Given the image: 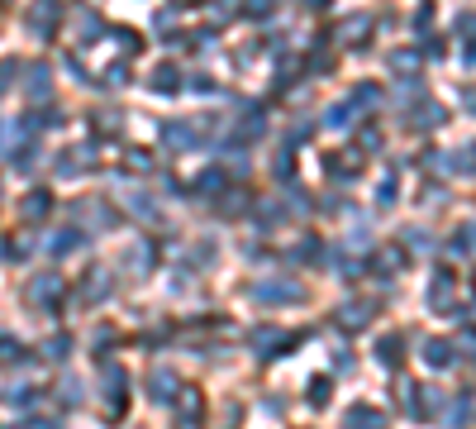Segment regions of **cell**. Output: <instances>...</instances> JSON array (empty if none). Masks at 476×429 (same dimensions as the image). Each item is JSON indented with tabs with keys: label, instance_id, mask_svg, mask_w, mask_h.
<instances>
[{
	"label": "cell",
	"instance_id": "6da1fadb",
	"mask_svg": "<svg viewBox=\"0 0 476 429\" xmlns=\"http://www.w3.org/2000/svg\"><path fill=\"white\" fill-rule=\"evenodd\" d=\"M176 429H200L205 420V396L195 391V386H176Z\"/></svg>",
	"mask_w": 476,
	"mask_h": 429
},
{
	"label": "cell",
	"instance_id": "7a4b0ae2",
	"mask_svg": "<svg viewBox=\"0 0 476 429\" xmlns=\"http://www.w3.org/2000/svg\"><path fill=\"white\" fill-rule=\"evenodd\" d=\"M301 344V334H286V329H257L253 334V349L262 363H271V358H281V353H291Z\"/></svg>",
	"mask_w": 476,
	"mask_h": 429
},
{
	"label": "cell",
	"instance_id": "3957f363",
	"mask_svg": "<svg viewBox=\"0 0 476 429\" xmlns=\"http://www.w3.org/2000/svg\"><path fill=\"white\" fill-rule=\"evenodd\" d=\"M253 301H262V305H301L305 291L291 286V282H262V286H253Z\"/></svg>",
	"mask_w": 476,
	"mask_h": 429
},
{
	"label": "cell",
	"instance_id": "277c9868",
	"mask_svg": "<svg viewBox=\"0 0 476 429\" xmlns=\"http://www.w3.org/2000/svg\"><path fill=\"white\" fill-rule=\"evenodd\" d=\"M176 372L172 367H158V372H148V401H158V406H172V396H176Z\"/></svg>",
	"mask_w": 476,
	"mask_h": 429
},
{
	"label": "cell",
	"instance_id": "5b68a950",
	"mask_svg": "<svg viewBox=\"0 0 476 429\" xmlns=\"http://www.w3.org/2000/svg\"><path fill=\"white\" fill-rule=\"evenodd\" d=\"M377 310H381L377 301H343V305H338V324H348V329H367Z\"/></svg>",
	"mask_w": 476,
	"mask_h": 429
},
{
	"label": "cell",
	"instance_id": "8992f818",
	"mask_svg": "<svg viewBox=\"0 0 476 429\" xmlns=\"http://www.w3.org/2000/svg\"><path fill=\"white\" fill-rule=\"evenodd\" d=\"M343 429H386V411H377V406H348L343 411Z\"/></svg>",
	"mask_w": 476,
	"mask_h": 429
},
{
	"label": "cell",
	"instance_id": "52a82bcc",
	"mask_svg": "<svg viewBox=\"0 0 476 429\" xmlns=\"http://www.w3.org/2000/svg\"><path fill=\"white\" fill-rule=\"evenodd\" d=\"M443 401H448V396H443ZM438 411H443V425H448V429H467V425H472V391L453 396L448 406H438Z\"/></svg>",
	"mask_w": 476,
	"mask_h": 429
},
{
	"label": "cell",
	"instance_id": "ba28073f",
	"mask_svg": "<svg viewBox=\"0 0 476 429\" xmlns=\"http://www.w3.org/2000/svg\"><path fill=\"white\" fill-rule=\"evenodd\" d=\"M63 277H53V272H48V277H33V286H29V301H38V305H58L63 301Z\"/></svg>",
	"mask_w": 476,
	"mask_h": 429
},
{
	"label": "cell",
	"instance_id": "9c48e42d",
	"mask_svg": "<svg viewBox=\"0 0 476 429\" xmlns=\"http://www.w3.org/2000/svg\"><path fill=\"white\" fill-rule=\"evenodd\" d=\"M453 286H458V282H453V272L438 268V272H433V282H428V305H433V310H443V305L453 301Z\"/></svg>",
	"mask_w": 476,
	"mask_h": 429
},
{
	"label": "cell",
	"instance_id": "30bf717a",
	"mask_svg": "<svg viewBox=\"0 0 476 429\" xmlns=\"http://www.w3.org/2000/svg\"><path fill=\"white\" fill-rule=\"evenodd\" d=\"M400 406H405V415H410V420H424V386H414V381H405L400 377Z\"/></svg>",
	"mask_w": 476,
	"mask_h": 429
},
{
	"label": "cell",
	"instance_id": "8fae6325",
	"mask_svg": "<svg viewBox=\"0 0 476 429\" xmlns=\"http://www.w3.org/2000/svg\"><path fill=\"white\" fill-rule=\"evenodd\" d=\"M424 363L433 367V372L453 367V344H448V339H424Z\"/></svg>",
	"mask_w": 476,
	"mask_h": 429
},
{
	"label": "cell",
	"instance_id": "7c38bea8",
	"mask_svg": "<svg viewBox=\"0 0 476 429\" xmlns=\"http://www.w3.org/2000/svg\"><path fill=\"white\" fill-rule=\"evenodd\" d=\"M53 10H58V0H43V5H33L29 29L38 33V38H48V33H53V24H58V15H53Z\"/></svg>",
	"mask_w": 476,
	"mask_h": 429
},
{
	"label": "cell",
	"instance_id": "4fadbf2b",
	"mask_svg": "<svg viewBox=\"0 0 476 429\" xmlns=\"http://www.w3.org/2000/svg\"><path fill=\"white\" fill-rule=\"evenodd\" d=\"M400 268H405V253H400L396 243H381V253H377V272H381V282H386V277H396Z\"/></svg>",
	"mask_w": 476,
	"mask_h": 429
},
{
	"label": "cell",
	"instance_id": "5bb4252c",
	"mask_svg": "<svg viewBox=\"0 0 476 429\" xmlns=\"http://www.w3.org/2000/svg\"><path fill=\"white\" fill-rule=\"evenodd\" d=\"M400 334H386V339H377V363L381 367H400Z\"/></svg>",
	"mask_w": 476,
	"mask_h": 429
},
{
	"label": "cell",
	"instance_id": "9a60e30c",
	"mask_svg": "<svg viewBox=\"0 0 476 429\" xmlns=\"http://www.w3.org/2000/svg\"><path fill=\"white\" fill-rule=\"evenodd\" d=\"M372 33V15H348L343 19V43H367Z\"/></svg>",
	"mask_w": 476,
	"mask_h": 429
},
{
	"label": "cell",
	"instance_id": "2e32d148",
	"mask_svg": "<svg viewBox=\"0 0 476 429\" xmlns=\"http://www.w3.org/2000/svg\"><path fill=\"white\" fill-rule=\"evenodd\" d=\"M100 381H105V401H110V396H124V367H119V363H105V367H100Z\"/></svg>",
	"mask_w": 476,
	"mask_h": 429
},
{
	"label": "cell",
	"instance_id": "e0dca14e",
	"mask_svg": "<svg viewBox=\"0 0 476 429\" xmlns=\"http://www.w3.org/2000/svg\"><path fill=\"white\" fill-rule=\"evenodd\" d=\"M48 206H53V196H48V191H29V196H24V220H43L48 215Z\"/></svg>",
	"mask_w": 476,
	"mask_h": 429
},
{
	"label": "cell",
	"instance_id": "ac0fdd59",
	"mask_svg": "<svg viewBox=\"0 0 476 429\" xmlns=\"http://www.w3.org/2000/svg\"><path fill=\"white\" fill-rule=\"evenodd\" d=\"M72 248H81V229H63V234H53V243H48L53 258H67Z\"/></svg>",
	"mask_w": 476,
	"mask_h": 429
},
{
	"label": "cell",
	"instance_id": "d6986e66",
	"mask_svg": "<svg viewBox=\"0 0 476 429\" xmlns=\"http://www.w3.org/2000/svg\"><path fill=\"white\" fill-rule=\"evenodd\" d=\"M162 139H167V148L186 153L190 143H195V129H190V125H167V134H162Z\"/></svg>",
	"mask_w": 476,
	"mask_h": 429
},
{
	"label": "cell",
	"instance_id": "ffe728a7",
	"mask_svg": "<svg viewBox=\"0 0 476 429\" xmlns=\"http://www.w3.org/2000/svg\"><path fill=\"white\" fill-rule=\"evenodd\" d=\"M105 291H110V272H91L86 286H81V301H100Z\"/></svg>",
	"mask_w": 476,
	"mask_h": 429
},
{
	"label": "cell",
	"instance_id": "44dd1931",
	"mask_svg": "<svg viewBox=\"0 0 476 429\" xmlns=\"http://www.w3.org/2000/svg\"><path fill=\"white\" fill-rule=\"evenodd\" d=\"M324 167H329V176H357V153H333Z\"/></svg>",
	"mask_w": 476,
	"mask_h": 429
},
{
	"label": "cell",
	"instance_id": "7402d4cb",
	"mask_svg": "<svg viewBox=\"0 0 476 429\" xmlns=\"http://www.w3.org/2000/svg\"><path fill=\"white\" fill-rule=\"evenodd\" d=\"M148 81H153V86H158L162 95H172L176 86H181V77H176V67H167V63H162V67H158V72H153Z\"/></svg>",
	"mask_w": 476,
	"mask_h": 429
},
{
	"label": "cell",
	"instance_id": "603a6c76",
	"mask_svg": "<svg viewBox=\"0 0 476 429\" xmlns=\"http://www.w3.org/2000/svg\"><path fill=\"white\" fill-rule=\"evenodd\" d=\"M391 72H400V77H410V72H419V53H391Z\"/></svg>",
	"mask_w": 476,
	"mask_h": 429
},
{
	"label": "cell",
	"instance_id": "cb8c5ba5",
	"mask_svg": "<svg viewBox=\"0 0 476 429\" xmlns=\"http://www.w3.org/2000/svg\"><path fill=\"white\" fill-rule=\"evenodd\" d=\"M448 253H453V258H467V253H472V224H462L458 234H453V243H448Z\"/></svg>",
	"mask_w": 476,
	"mask_h": 429
},
{
	"label": "cell",
	"instance_id": "d4e9b609",
	"mask_svg": "<svg viewBox=\"0 0 476 429\" xmlns=\"http://www.w3.org/2000/svg\"><path fill=\"white\" fill-rule=\"evenodd\" d=\"M29 95L33 100H48V67H33L29 72Z\"/></svg>",
	"mask_w": 476,
	"mask_h": 429
},
{
	"label": "cell",
	"instance_id": "484cf974",
	"mask_svg": "<svg viewBox=\"0 0 476 429\" xmlns=\"http://www.w3.org/2000/svg\"><path fill=\"white\" fill-rule=\"evenodd\" d=\"M377 100H381V91H377V86H372V81H362V86L352 91V105H362V110H372Z\"/></svg>",
	"mask_w": 476,
	"mask_h": 429
},
{
	"label": "cell",
	"instance_id": "4316f807",
	"mask_svg": "<svg viewBox=\"0 0 476 429\" xmlns=\"http://www.w3.org/2000/svg\"><path fill=\"white\" fill-rule=\"evenodd\" d=\"M310 406H315V411H324V406H329V377H315V381H310Z\"/></svg>",
	"mask_w": 476,
	"mask_h": 429
},
{
	"label": "cell",
	"instance_id": "83f0119b",
	"mask_svg": "<svg viewBox=\"0 0 476 429\" xmlns=\"http://www.w3.org/2000/svg\"><path fill=\"white\" fill-rule=\"evenodd\" d=\"M291 258H296V263H315V258H319V238H315V234H305V238H301V248H296Z\"/></svg>",
	"mask_w": 476,
	"mask_h": 429
},
{
	"label": "cell",
	"instance_id": "f1b7e54d",
	"mask_svg": "<svg viewBox=\"0 0 476 429\" xmlns=\"http://www.w3.org/2000/svg\"><path fill=\"white\" fill-rule=\"evenodd\" d=\"M77 33L81 38H95V33H100V24H95L91 10H77Z\"/></svg>",
	"mask_w": 476,
	"mask_h": 429
},
{
	"label": "cell",
	"instance_id": "f546056e",
	"mask_svg": "<svg viewBox=\"0 0 476 429\" xmlns=\"http://www.w3.org/2000/svg\"><path fill=\"white\" fill-rule=\"evenodd\" d=\"M129 167H134V172H153V153H143V148H129Z\"/></svg>",
	"mask_w": 476,
	"mask_h": 429
},
{
	"label": "cell",
	"instance_id": "4dcf8cb0",
	"mask_svg": "<svg viewBox=\"0 0 476 429\" xmlns=\"http://www.w3.org/2000/svg\"><path fill=\"white\" fill-rule=\"evenodd\" d=\"M67 353H72V339H67V334H58V339H48V358H58V363H63Z\"/></svg>",
	"mask_w": 476,
	"mask_h": 429
},
{
	"label": "cell",
	"instance_id": "1f68e13d",
	"mask_svg": "<svg viewBox=\"0 0 476 429\" xmlns=\"http://www.w3.org/2000/svg\"><path fill=\"white\" fill-rule=\"evenodd\" d=\"M377 201H381V206H391V201H396V176H391V172L381 176V186H377Z\"/></svg>",
	"mask_w": 476,
	"mask_h": 429
},
{
	"label": "cell",
	"instance_id": "d6a6232c",
	"mask_svg": "<svg viewBox=\"0 0 476 429\" xmlns=\"http://www.w3.org/2000/svg\"><path fill=\"white\" fill-rule=\"evenodd\" d=\"M243 10H248V19H267L271 15V0H243Z\"/></svg>",
	"mask_w": 476,
	"mask_h": 429
},
{
	"label": "cell",
	"instance_id": "836d02e7",
	"mask_svg": "<svg viewBox=\"0 0 476 429\" xmlns=\"http://www.w3.org/2000/svg\"><path fill=\"white\" fill-rule=\"evenodd\" d=\"M348 120H352V105H333L324 125H329V129H338V125H348Z\"/></svg>",
	"mask_w": 476,
	"mask_h": 429
},
{
	"label": "cell",
	"instance_id": "e575fe53",
	"mask_svg": "<svg viewBox=\"0 0 476 429\" xmlns=\"http://www.w3.org/2000/svg\"><path fill=\"white\" fill-rule=\"evenodd\" d=\"M220 186H224V172H220V167H215V172H205L200 181H195V191H220Z\"/></svg>",
	"mask_w": 476,
	"mask_h": 429
},
{
	"label": "cell",
	"instance_id": "d590c367",
	"mask_svg": "<svg viewBox=\"0 0 476 429\" xmlns=\"http://www.w3.org/2000/svg\"><path fill=\"white\" fill-rule=\"evenodd\" d=\"M5 401H10V406H29L33 391H29V386H10V391H5Z\"/></svg>",
	"mask_w": 476,
	"mask_h": 429
},
{
	"label": "cell",
	"instance_id": "8d00e7d4",
	"mask_svg": "<svg viewBox=\"0 0 476 429\" xmlns=\"http://www.w3.org/2000/svg\"><path fill=\"white\" fill-rule=\"evenodd\" d=\"M220 210H224V215H243V196H238V191H234V196H224Z\"/></svg>",
	"mask_w": 476,
	"mask_h": 429
},
{
	"label": "cell",
	"instance_id": "74e56055",
	"mask_svg": "<svg viewBox=\"0 0 476 429\" xmlns=\"http://www.w3.org/2000/svg\"><path fill=\"white\" fill-rule=\"evenodd\" d=\"M357 143H362L367 153H377V148H381V134H377V129H362V139H357Z\"/></svg>",
	"mask_w": 476,
	"mask_h": 429
},
{
	"label": "cell",
	"instance_id": "f35d334b",
	"mask_svg": "<svg viewBox=\"0 0 476 429\" xmlns=\"http://www.w3.org/2000/svg\"><path fill=\"white\" fill-rule=\"evenodd\" d=\"M63 401H67V406L81 401V381H63Z\"/></svg>",
	"mask_w": 476,
	"mask_h": 429
},
{
	"label": "cell",
	"instance_id": "ab89813d",
	"mask_svg": "<svg viewBox=\"0 0 476 429\" xmlns=\"http://www.w3.org/2000/svg\"><path fill=\"white\" fill-rule=\"evenodd\" d=\"M405 243H410V248H419V253H428V234H414V229H410V234H405Z\"/></svg>",
	"mask_w": 476,
	"mask_h": 429
},
{
	"label": "cell",
	"instance_id": "60d3db41",
	"mask_svg": "<svg viewBox=\"0 0 476 429\" xmlns=\"http://www.w3.org/2000/svg\"><path fill=\"white\" fill-rule=\"evenodd\" d=\"M333 367H338V372H348V367H352V353L338 349V353H333Z\"/></svg>",
	"mask_w": 476,
	"mask_h": 429
},
{
	"label": "cell",
	"instance_id": "b9f144b4",
	"mask_svg": "<svg viewBox=\"0 0 476 429\" xmlns=\"http://www.w3.org/2000/svg\"><path fill=\"white\" fill-rule=\"evenodd\" d=\"M0 353H10V358H19V349L10 344V339H0ZM0 363H5V358H0Z\"/></svg>",
	"mask_w": 476,
	"mask_h": 429
}]
</instances>
